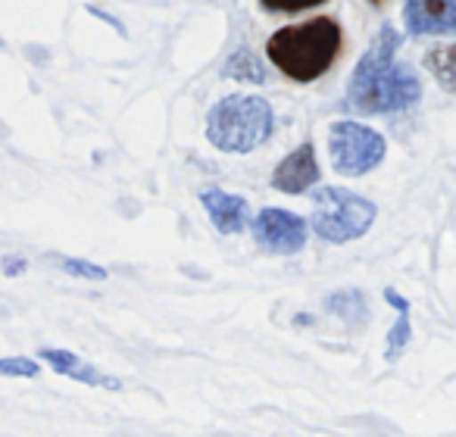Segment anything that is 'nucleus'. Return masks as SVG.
Here are the masks:
<instances>
[{
	"label": "nucleus",
	"instance_id": "obj_1",
	"mask_svg": "<svg viewBox=\"0 0 456 437\" xmlns=\"http://www.w3.org/2000/svg\"><path fill=\"white\" fill-rule=\"evenodd\" d=\"M400 35L394 26H381L369 51L356 63L347 82V107L362 116H381L406 109L422 97L416 72L397 63Z\"/></svg>",
	"mask_w": 456,
	"mask_h": 437
},
{
	"label": "nucleus",
	"instance_id": "obj_2",
	"mask_svg": "<svg viewBox=\"0 0 456 437\" xmlns=\"http://www.w3.org/2000/svg\"><path fill=\"white\" fill-rule=\"evenodd\" d=\"M341 51V26L331 16H316L300 26H285L266 41V57L291 82H316L331 69Z\"/></svg>",
	"mask_w": 456,
	"mask_h": 437
},
{
	"label": "nucleus",
	"instance_id": "obj_3",
	"mask_svg": "<svg viewBox=\"0 0 456 437\" xmlns=\"http://www.w3.org/2000/svg\"><path fill=\"white\" fill-rule=\"evenodd\" d=\"M275 128L273 103L260 94H228L207 113V141L222 153H250Z\"/></svg>",
	"mask_w": 456,
	"mask_h": 437
},
{
	"label": "nucleus",
	"instance_id": "obj_4",
	"mask_svg": "<svg viewBox=\"0 0 456 437\" xmlns=\"http://www.w3.org/2000/svg\"><path fill=\"white\" fill-rule=\"evenodd\" d=\"M375 215V203L347 188H319L313 194V231L329 244L360 241L372 229Z\"/></svg>",
	"mask_w": 456,
	"mask_h": 437
},
{
	"label": "nucleus",
	"instance_id": "obj_5",
	"mask_svg": "<svg viewBox=\"0 0 456 437\" xmlns=\"http://www.w3.org/2000/svg\"><path fill=\"white\" fill-rule=\"evenodd\" d=\"M329 153L335 172L347 178L366 175L385 159L387 144L375 128L362 125V122L341 119L329 128Z\"/></svg>",
	"mask_w": 456,
	"mask_h": 437
},
{
	"label": "nucleus",
	"instance_id": "obj_6",
	"mask_svg": "<svg viewBox=\"0 0 456 437\" xmlns=\"http://www.w3.org/2000/svg\"><path fill=\"white\" fill-rule=\"evenodd\" d=\"M254 238L266 254L294 256L306 247V223L281 206H266L254 219Z\"/></svg>",
	"mask_w": 456,
	"mask_h": 437
},
{
	"label": "nucleus",
	"instance_id": "obj_7",
	"mask_svg": "<svg viewBox=\"0 0 456 437\" xmlns=\"http://www.w3.org/2000/svg\"><path fill=\"white\" fill-rule=\"evenodd\" d=\"M403 26L410 35H456V0H406Z\"/></svg>",
	"mask_w": 456,
	"mask_h": 437
},
{
	"label": "nucleus",
	"instance_id": "obj_8",
	"mask_svg": "<svg viewBox=\"0 0 456 437\" xmlns=\"http://www.w3.org/2000/svg\"><path fill=\"white\" fill-rule=\"evenodd\" d=\"M319 182V163H316V147L306 141L297 150H291L273 172V188L281 194H306L313 184Z\"/></svg>",
	"mask_w": 456,
	"mask_h": 437
},
{
	"label": "nucleus",
	"instance_id": "obj_9",
	"mask_svg": "<svg viewBox=\"0 0 456 437\" xmlns=\"http://www.w3.org/2000/svg\"><path fill=\"white\" fill-rule=\"evenodd\" d=\"M200 203L219 235H241V231L248 229L250 206L244 197L228 194V190H222V188H207L200 194Z\"/></svg>",
	"mask_w": 456,
	"mask_h": 437
},
{
	"label": "nucleus",
	"instance_id": "obj_10",
	"mask_svg": "<svg viewBox=\"0 0 456 437\" xmlns=\"http://www.w3.org/2000/svg\"><path fill=\"white\" fill-rule=\"evenodd\" d=\"M38 360H47V366L53 372H60L63 378H72L78 384H88V387H103V391H119L122 381L113 378V375L101 372L94 368L88 360H82L78 353H69V350H60V347H45L38 353Z\"/></svg>",
	"mask_w": 456,
	"mask_h": 437
},
{
	"label": "nucleus",
	"instance_id": "obj_11",
	"mask_svg": "<svg viewBox=\"0 0 456 437\" xmlns=\"http://www.w3.org/2000/svg\"><path fill=\"white\" fill-rule=\"evenodd\" d=\"M222 76L235 78V82H248V85H266L269 69H266V60L256 57L250 47H238V51L225 60V66H222Z\"/></svg>",
	"mask_w": 456,
	"mask_h": 437
},
{
	"label": "nucleus",
	"instance_id": "obj_12",
	"mask_svg": "<svg viewBox=\"0 0 456 437\" xmlns=\"http://www.w3.org/2000/svg\"><path fill=\"white\" fill-rule=\"evenodd\" d=\"M385 300L394 306V310H397V325L391 328V335H387V344H385V356L394 362L400 353H403V347L410 344V335H412V328H410V300L400 297L394 287H387V291H385Z\"/></svg>",
	"mask_w": 456,
	"mask_h": 437
},
{
	"label": "nucleus",
	"instance_id": "obj_13",
	"mask_svg": "<svg viewBox=\"0 0 456 437\" xmlns=\"http://www.w3.org/2000/svg\"><path fill=\"white\" fill-rule=\"evenodd\" d=\"M425 69L435 76L444 91L456 94V45H437L425 53Z\"/></svg>",
	"mask_w": 456,
	"mask_h": 437
},
{
	"label": "nucleus",
	"instance_id": "obj_14",
	"mask_svg": "<svg viewBox=\"0 0 456 437\" xmlns=\"http://www.w3.org/2000/svg\"><path fill=\"white\" fill-rule=\"evenodd\" d=\"M325 310H329L331 316L344 319L347 325L366 322V297H362L360 291H338V294H331V297L325 300Z\"/></svg>",
	"mask_w": 456,
	"mask_h": 437
},
{
	"label": "nucleus",
	"instance_id": "obj_15",
	"mask_svg": "<svg viewBox=\"0 0 456 437\" xmlns=\"http://www.w3.org/2000/svg\"><path fill=\"white\" fill-rule=\"evenodd\" d=\"M60 269L76 275V279H85V281H107L110 279V272L103 266H97V263H91V260H78V256H63V260H60Z\"/></svg>",
	"mask_w": 456,
	"mask_h": 437
},
{
	"label": "nucleus",
	"instance_id": "obj_16",
	"mask_svg": "<svg viewBox=\"0 0 456 437\" xmlns=\"http://www.w3.org/2000/svg\"><path fill=\"white\" fill-rule=\"evenodd\" d=\"M41 366L32 356H0V375L7 378H38Z\"/></svg>",
	"mask_w": 456,
	"mask_h": 437
},
{
	"label": "nucleus",
	"instance_id": "obj_17",
	"mask_svg": "<svg viewBox=\"0 0 456 437\" xmlns=\"http://www.w3.org/2000/svg\"><path fill=\"white\" fill-rule=\"evenodd\" d=\"M269 13H300V10H313L325 0H260Z\"/></svg>",
	"mask_w": 456,
	"mask_h": 437
},
{
	"label": "nucleus",
	"instance_id": "obj_18",
	"mask_svg": "<svg viewBox=\"0 0 456 437\" xmlns=\"http://www.w3.org/2000/svg\"><path fill=\"white\" fill-rule=\"evenodd\" d=\"M28 269V263L22 260V256H7V260H4V272L7 275H22Z\"/></svg>",
	"mask_w": 456,
	"mask_h": 437
},
{
	"label": "nucleus",
	"instance_id": "obj_19",
	"mask_svg": "<svg viewBox=\"0 0 456 437\" xmlns=\"http://www.w3.org/2000/svg\"><path fill=\"white\" fill-rule=\"evenodd\" d=\"M0 51H7V41H4V38H0Z\"/></svg>",
	"mask_w": 456,
	"mask_h": 437
},
{
	"label": "nucleus",
	"instance_id": "obj_20",
	"mask_svg": "<svg viewBox=\"0 0 456 437\" xmlns=\"http://www.w3.org/2000/svg\"><path fill=\"white\" fill-rule=\"evenodd\" d=\"M372 4H379V0H372Z\"/></svg>",
	"mask_w": 456,
	"mask_h": 437
}]
</instances>
